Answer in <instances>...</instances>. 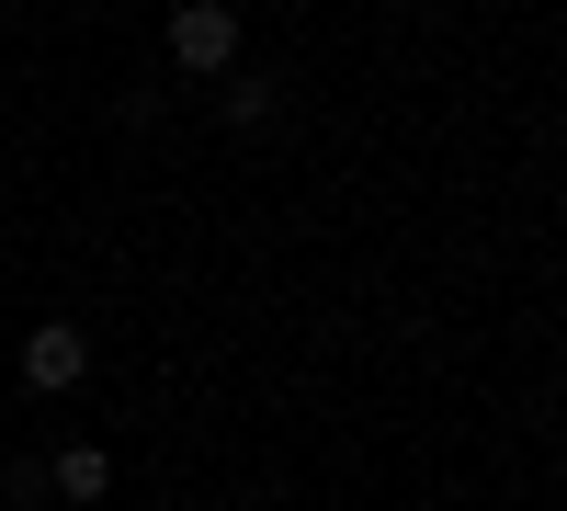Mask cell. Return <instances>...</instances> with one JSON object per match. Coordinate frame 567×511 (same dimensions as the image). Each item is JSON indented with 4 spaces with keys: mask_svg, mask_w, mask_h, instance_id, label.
Here are the masks:
<instances>
[{
    "mask_svg": "<svg viewBox=\"0 0 567 511\" xmlns=\"http://www.w3.org/2000/svg\"><path fill=\"white\" fill-rule=\"evenodd\" d=\"M159 45H171V69H194V80H227V69H239V0H182Z\"/></svg>",
    "mask_w": 567,
    "mask_h": 511,
    "instance_id": "obj_1",
    "label": "cell"
},
{
    "mask_svg": "<svg viewBox=\"0 0 567 511\" xmlns=\"http://www.w3.org/2000/svg\"><path fill=\"white\" fill-rule=\"evenodd\" d=\"M45 489H58L69 511H91V500L114 489V454L103 443H58V454H45Z\"/></svg>",
    "mask_w": 567,
    "mask_h": 511,
    "instance_id": "obj_3",
    "label": "cell"
},
{
    "mask_svg": "<svg viewBox=\"0 0 567 511\" xmlns=\"http://www.w3.org/2000/svg\"><path fill=\"white\" fill-rule=\"evenodd\" d=\"M80 376H91V341L69 330V318H45V330L23 341V387H34V398H69Z\"/></svg>",
    "mask_w": 567,
    "mask_h": 511,
    "instance_id": "obj_2",
    "label": "cell"
},
{
    "mask_svg": "<svg viewBox=\"0 0 567 511\" xmlns=\"http://www.w3.org/2000/svg\"><path fill=\"white\" fill-rule=\"evenodd\" d=\"M216 103H227V125H261V114H272V80H239V69H227Z\"/></svg>",
    "mask_w": 567,
    "mask_h": 511,
    "instance_id": "obj_4",
    "label": "cell"
}]
</instances>
